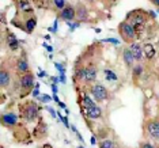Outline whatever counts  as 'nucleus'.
<instances>
[{"label": "nucleus", "mask_w": 159, "mask_h": 148, "mask_svg": "<svg viewBox=\"0 0 159 148\" xmlns=\"http://www.w3.org/2000/svg\"><path fill=\"white\" fill-rule=\"evenodd\" d=\"M120 30H121L122 37H124V38L126 39V41H128V39H133V38H135V35H136L135 26H133L132 23H128V22L121 23Z\"/></svg>", "instance_id": "obj_1"}, {"label": "nucleus", "mask_w": 159, "mask_h": 148, "mask_svg": "<svg viewBox=\"0 0 159 148\" xmlns=\"http://www.w3.org/2000/svg\"><path fill=\"white\" fill-rule=\"evenodd\" d=\"M93 95H94V98H95L97 101H105L107 98V95H109V92H107V90L103 87L102 84H95L93 87Z\"/></svg>", "instance_id": "obj_2"}, {"label": "nucleus", "mask_w": 159, "mask_h": 148, "mask_svg": "<svg viewBox=\"0 0 159 148\" xmlns=\"http://www.w3.org/2000/svg\"><path fill=\"white\" fill-rule=\"evenodd\" d=\"M147 132L154 140H159V120H151L147 124Z\"/></svg>", "instance_id": "obj_3"}, {"label": "nucleus", "mask_w": 159, "mask_h": 148, "mask_svg": "<svg viewBox=\"0 0 159 148\" xmlns=\"http://www.w3.org/2000/svg\"><path fill=\"white\" fill-rule=\"evenodd\" d=\"M80 78L84 79V80H87V82L95 80V78H97V70H95V68H93V67L84 68V70L80 71Z\"/></svg>", "instance_id": "obj_4"}, {"label": "nucleus", "mask_w": 159, "mask_h": 148, "mask_svg": "<svg viewBox=\"0 0 159 148\" xmlns=\"http://www.w3.org/2000/svg\"><path fill=\"white\" fill-rule=\"evenodd\" d=\"M84 114L87 115L89 118H93V120H97L102 115V110L97 106H93V107H86L84 109Z\"/></svg>", "instance_id": "obj_5"}, {"label": "nucleus", "mask_w": 159, "mask_h": 148, "mask_svg": "<svg viewBox=\"0 0 159 148\" xmlns=\"http://www.w3.org/2000/svg\"><path fill=\"white\" fill-rule=\"evenodd\" d=\"M75 16H76V11H75V8L71 6H67L66 8L61 11V18H63L64 20H68V22H70V20H72Z\"/></svg>", "instance_id": "obj_6"}, {"label": "nucleus", "mask_w": 159, "mask_h": 148, "mask_svg": "<svg viewBox=\"0 0 159 148\" xmlns=\"http://www.w3.org/2000/svg\"><path fill=\"white\" fill-rule=\"evenodd\" d=\"M131 52H132V55H133V59L137 60V61H140L142 60V57H143V46L140 45V44H132L131 45Z\"/></svg>", "instance_id": "obj_7"}, {"label": "nucleus", "mask_w": 159, "mask_h": 148, "mask_svg": "<svg viewBox=\"0 0 159 148\" xmlns=\"http://www.w3.org/2000/svg\"><path fill=\"white\" fill-rule=\"evenodd\" d=\"M2 121H3V124L4 125L12 126V125L16 124V115L14 113H6V114L2 115Z\"/></svg>", "instance_id": "obj_8"}, {"label": "nucleus", "mask_w": 159, "mask_h": 148, "mask_svg": "<svg viewBox=\"0 0 159 148\" xmlns=\"http://www.w3.org/2000/svg\"><path fill=\"white\" fill-rule=\"evenodd\" d=\"M33 83H34V78L31 74H27L20 78V86H22L23 88H30L31 86H33Z\"/></svg>", "instance_id": "obj_9"}, {"label": "nucleus", "mask_w": 159, "mask_h": 148, "mask_svg": "<svg viewBox=\"0 0 159 148\" xmlns=\"http://www.w3.org/2000/svg\"><path fill=\"white\" fill-rule=\"evenodd\" d=\"M10 82H11V75H10V72H7L6 70H2V72H0V84H2V87L8 86Z\"/></svg>", "instance_id": "obj_10"}, {"label": "nucleus", "mask_w": 159, "mask_h": 148, "mask_svg": "<svg viewBox=\"0 0 159 148\" xmlns=\"http://www.w3.org/2000/svg\"><path fill=\"white\" fill-rule=\"evenodd\" d=\"M122 57H124V61L126 63V65H132L133 61H135L131 49H124V52H122Z\"/></svg>", "instance_id": "obj_11"}, {"label": "nucleus", "mask_w": 159, "mask_h": 148, "mask_svg": "<svg viewBox=\"0 0 159 148\" xmlns=\"http://www.w3.org/2000/svg\"><path fill=\"white\" fill-rule=\"evenodd\" d=\"M26 117L27 120H34L37 117V107H35V105H29L26 110Z\"/></svg>", "instance_id": "obj_12"}, {"label": "nucleus", "mask_w": 159, "mask_h": 148, "mask_svg": "<svg viewBox=\"0 0 159 148\" xmlns=\"http://www.w3.org/2000/svg\"><path fill=\"white\" fill-rule=\"evenodd\" d=\"M143 52L146 53L147 59H152L154 55H155V49H154V46H152V45H150V44H147L146 46H144V48H143Z\"/></svg>", "instance_id": "obj_13"}, {"label": "nucleus", "mask_w": 159, "mask_h": 148, "mask_svg": "<svg viewBox=\"0 0 159 148\" xmlns=\"http://www.w3.org/2000/svg\"><path fill=\"white\" fill-rule=\"evenodd\" d=\"M76 18L79 20H83V19H86V18H87V10H86V7L80 6L76 10Z\"/></svg>", "instance_id": "obj_14"}, {"label": "nucleus", "mask_w": 159, "mask_h": 148, "mask_svg": "<svg viewBox=\"0 0 159 148\" xmlns=\"http://www.w3.org/2000/svg\"><path fill=\"white\" fill-rule=\"evenodd\" d=\"M8 45L11 49H16L18 46H19V42H18V39L15 38V35L14 34H10L8 35Z\"/></svg>", "instance_id": "obj_15"}, {"label": "nucleus", "mask_w": 159, "mask_h": 148, "mask_svg": "<svg viewBox=\"0 0 159 148\" xmlns=\"http://www.w3.org/2000/svg\"><path fill=\"white\" fill-rule=\"evenodd\" d=\"M18 70L22 72H26L29 70V64L25 59H19V61H18Z\"/></svg>", "instance_id": "obj_16"}, {"label": "nucleus", "mask_w": 159, "mask_h": 148, "mask_svg": "<svg viewBox=\"0 0 159 148\" xmlns=\"http://www.w3.org/2000/svg\"><path fill=\"white\" fill-rule=\"evenodd\" d=\"M19 10L20 11H33V7L29 2H19Z\"/></svg>", "instance_id": "obj_17"}, {"label": "nucleus", "mask_w": 159, "mask_h": 148, "mask_svg": "<svg viewBox=\"0 0 159 148\" xmlns=\"http://www.w3.org/2000/svg\"><path fill=\"white\" fill-rule=\"evenodd\" d=\"M35 25H37V22H35V19H34V18H31V19H29L27 22H26V30L29 31V33H31V31H34Z\"/></svg>", "instance_id": "obj_18"}, {"label": "nucleus", "mask_w": 159, "mask_h": 148, "mask_svg": "<svg viewBox=\"0 0 159 148\" xmlns=\"http://www.w3.org/2000/svg\"><path fill=\"white\" fill-rule=\"evenodd\" d=\"M99 148H116V144L111 140H103L99 143Z\"/></svg>", "instance_id": "obj_19"}, {"label": "nucleus", "mask_w": 159, "mask_h": 148, "mask_svg": "<svg viewBox=\"0 0 159 148\" xmlns=\"http://www.w3.org/2000/svg\"><path fill=\"white\" fill-rule=\"evenodd\" d=\"M53 4L56 6V8H60L61 11H63V10L67 7V6H66L67 3H66V2H63V0H55V2H53Z\"/></svg>", "instance_id": "obj_20"}, {"label": "nucleus", "mask_w": 159, "mask_h": 148, "mask_svg": "<svg viewBox=\"0 0 159 148\" xmlns=\"http://www.w3.org/2000/svg\"><path fill=\"white\" fill-rule=\"evenodd\" d=\"M105 75H106V78L109 79V80H111V82L117 80V76H116V75H114L110 70H105Z\"/></svg>", "instance_id": "obj_21"}, {"label": "nucleus", "mask_w": 159, "mask_h": 148, "mask_svg": "<svg viewBox=\"0 0 159 148\" xmlns=\"http://www.w3.org/2000/svg\"><path fill=\"white\" fill-rule=\"evenodd\" d=\"M83 103H84V107H93V106H95L94 102L89 98L87 95H84V98H83Z\"/></svg>", "instance_id": "obj_22"}, {"label": "nucleus", "mask_w": 159, "mask_h": 148, "mask_svg": "<svg viewBox=\"0 0 159 148\" xmlns=\"http://www.w3.org/2000/svg\"><path fill=\"white\" fill-rule=\"evenodd\" d=\"M142 72H143V68L140 67V65L135 67V71H133V74H135V76H139V75H142Z\"/></svg>", "instance_id": "obj_23"}, {"label": "nucleus", "mask_w": 159, "mask_h": 148, "mask_svg": "<svg viewBox=\"0 0 159 148\" xmlns=\"http://www.w3.org/2000/svg\"><path fill=\"white\" fill-rule=\"evenodd\" d=\"M144 23V18L142 15H139V16H136V19H135V25L137 26V25H143Z\"/></svg>", "instance_id": "obj_24"}, {"label": "nucleus", "mask_w": 159, "mask_h": 148, "mask_svg": "<svg viewBox=\"0 0 159 148\" xmlns=\"http://www.w3.org/2000/svg\"><path fill=\"white\" fill-rule=\"evenodd\" d=\"M142 148H155L152 144H150V143H144L143 146H142Z\"/></svg>", "instance_id": "obj_25"}, {"label": "nucleus", "mask_w": 159, "mask_h": 148, "mask_svg": "<svg viewBox=\"0 0 159 148\" xmlns=\"http://www.w3.org/2000/svg\"><path fill=\"white\" fill-rule=\"evenodd\" d=\"M41 99L44 101V102H49V101H50V96H48V95H41Z\"/></svg>", "instance_id": "obj_26"}, {"label": "nucleus", "mask_w": 159, "mask_h": 148, "mask_svg": "<svg viewBox=\"0 0 159 148\" xmlns=\"http://www.w3.org/2000/svg\"><path fill=\"white\" fill-rule=\"evenodd\" d=\"M56 67L59 68V71L61 72V75H64V68H63V65H61V64H56Z\"/></svg>", "instance_id": "obj_27"}, {"label": "nucleus", "mask_w": 159, "mask_h": 148, "mask_svg": "<svg viewBox=\"0 0 159 148\" xmlns=\"http://www.w3.org/2000/svg\"><path fill=\"white\" fill-rule=\"evenodd\" d=\"M60 82L61 83H66V75H61V76H60Z\"/></svg>", "instance_id": "obj_28"}, {"label": "nucleus", "mask_w": 159, "mask_h": 148, "mask_svg": "<svg viewBox=\"0 0 159 148\" xmlns=\"http://www.w3.org/2000/svg\"><path fill=\"white\" fill-rule=\"evenodd\" d=\"M45 48L48 49L49 52H53V48H52V46H49V45H46V44H45Z\"/></svg>", "instance_id": "obj_29"}, {"label": "nucleus", "mask_w": 159, "mask_h": 148, "mask_svg": "<svg viewBox=\"0 0 159 148\" xmlns=\"http://www.w3.org/2000/svg\"><path fill=\"white\" fill-rule=\"evenodd\" d=\"M38 94H39V92H38V88H37V87H35V90H34V92H33V95H34V96H37V95H38Z\"/></svg>", "instance_id": "obj_30"}, {"label": "nucleus", "mask_w": 159, "mask_h": 148, "mask_svg": "<svg viewBox=\"0 0 159 148\" xmlns=\"http://www.w3.org/2000/svg\"><path fill=\"white\" fill-rule=\"evenodd\" d=\"M152 3L154 4H157V6H159V0H152Z\"/></svg>", "instance_id": "obj_31"}, {"label": "nucleus", "mask_w": 159, "mask_h": 148, "mask_svg": "<svg viewBox=\"0 0 159 148\" xmlns=\"http://www.w3.org/2000/svg\"><path fill=\"white\" fill-rule=\"evenodd\" d=\"M52 88H53V92H57V87H56V86H53Z\"/></svg>", "instance_id": "obj_32"}, {"label": "nucleus", "mask_w": 159, "mask_h": 148, "mask_svg": "<svg viewBox=\"0 0 159 148\" xmlns=\"http://www.w3.org/2000/svg\"><path fill=\"white\" fill-rule=\"evenodd\" d=\"M2 148H3V147H2Z\"/></svg>", "instance_id": "obj_33"}]
</instances>
